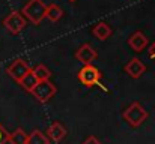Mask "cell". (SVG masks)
I'll list each match as a JSON object with an SVG mask.
<instances>
[{
    "label": "cell",
    "mask_w": 155,
    "mask_h": 144,
    "mask_svg": "<svg viewBox=\"0 0 155 144\" xmlns=\"http://www.w3.org/2000/svg\"><path fill=\"white\" fill-rule=\"evenodd\" d=\"M78 81L84 86V87H92V86H98L101 87L103 90H107L101 84V78H103V74L101 71L94 66V63L91 65H83V68L78 71V75H77Z\"/></svg>",
    "instance_id": "6da1fadb"
},
{
    "label": "cell",
    "mask_w": 155,
    "mask_h": 144,
    "mask_svg": "<svg viewBox=\"0 0 155 144\" xmlns=\"http://www.w3.org/2000/svg\"><path fill=\"white\" fill-rule=\"evenodd\" d=\"M45 8L47 5L42 2V0H29L23 9H21V14L24 15L26 20H29L32 24L38 26L41 24V21L45 18Z\"/></svg>",
    "instance_id": "7a4b0ae2"
},
{
    "label": "cell",
    "mask_w": 155,
    "mask_h": 144,
    "mask_svg": "<svg viewBox=\"0 0 155 144\" xmlns=\"http://www.w3.org/2000/svg\"><path fill=\"white\" fill-rule=\"evenodd\" d=\"M124 120L133 126V128H139L146 119H148V111L139 104V102H133L131 105H128L124 113H122Z\"/></svg>",
    "instance_id": "3957f363"
},
{
    "label": "cell",
    "mask_w": 155,
    "mask_h": 144,
    "mask_svg": "<svg viewBox=\"0 0 155 144\" xmlns=\"http://www.w3.org/2000/svg\"><path fill=\"white\" fill-rule=\"evenodd\" d=\"M30 93L33 95V98L36 101H39L41 104H45L57 93V87L50 80H41V81L36 83V86L32 89Z\"/></svg>",
    "instance_id": "277c9868"
},
{
    "label": "cell",
    "mask_w": 155,
    "mask_h": 144,
    "mask_svg": "<svg viewBox=\"0 0 155 144\" xmlns=\"http://www.w3.org/2000/svg\"><path fill=\"white\" fill-rule=\"evenodd\" d=\"M3 26L9 33L20 35L26 27V18L20 11H12L11 14H8V17L3 18Z\"/></svg>",
    "instance_id": "5b68a950"
},
{
    "label": "cell",
    "mask_w": 155,
    "mask_h": 144,
    "mask_svg": "<svg viewBox=\"0 0 155 144\" xmlns=\"http://www.w3.org/2000/svg\"><path fill=\"white\" fill-rule=\"evenodd\" d=\"M30 69V66H29V63L26 62V60H23V59H17V60H14L8 68H6V74L12 78V80H15L17 83L24 77V74L27 72Z\"/></svg>",
    "instance_id": "8992f818"
},
{
    "label": "cell",
    "mask_w": 155,
    "mask_h": 144,
    "mask_svg": "<svg viewBox=\"0 0 155 144\" xmlns=\"http://www.w3.org/2000/svg\"><path fill=\"white\" fill-rule=\"evenodd\" d=\"M74 57H75L78 62H81L83 65H91V63H94V62L97 60L98 53H97V50L92 47L91 44H83L81 47L75 51Z\"/></svg>",
    "instance_id": "52a82bcc"
},
{
    "label": "cell",
    "mask_w": 155,
    "mask_h": 144,
    "mask_svg": "<svg viewBox=\"0 0 155 144\" xmlns=\"http://www.w3.org/2000/svg\"><path fill=\"white\" fill-rule=\"evenodd\" d=\"M124 71L131 77V78H140L145 72H146V65L140 60V59H137V57H133L127 65H125V68H124Z\"/></svg>",
    "instance_id": "ba28073f"
},
{
    "label": "cell",
    "mask_w": 155,
    "mask_h": 144,
    "mask_svg": "<svg viewBox=\"0 0 155 144\" xmlns=\"http://www.w3.org/2000/svg\"><path fill=\"white\" fill-rule=\"evenodd\" d=\"M148 44H149V39H148L146 35H145L143 32H140V30L134 32V33L128 38V45L133 48L136 53H142L145 48L148 47Z\"/></svg>",
    "instance_id": "9c48e42d"
},
{
    "label": "cell",
    "mask_w": 155,
    "mask_h": 144,
    "mask_svg": "<svg viewBox=\"0 0 155 144\" xmlns=\"http://www.w3.org/2000/svg\"><path fill=\"white\" fill-rule=\"evenodd\" d=\"M66 129H65V126L60 123V122H54L51 123L50 126H48V129H47V132H45V135L54 141V143H59V141H62L65 137H66Z\"/></svg>",
    "instance_id": "30bf717a"
},
{
    "label": "cell",
    "mask_w": 155,
    "mask_h": 144,
    "mask_svg": "<svg viewBox=\"0 0 155 144\" xmlns=\"http://www.w3.org/2000/svg\"><path fill=\"white\" fill-rule=\"evenodd\" d=\"M92 33H94V36H95L98 41H105V39H108V38L111 36L113 30H111V27H110L105 21H100V23H97V24L94 26Z\"/></svg>",
    "instance_id": "8fae6325"
},
{
    "label": "cell",
    "mask_w": 155,
    "mask_h": 144,
    "mask_svg": "<svg viewBox=\"0 0 155 144\" xmlns=\"http://www.w3.org/2000/svg\"><path fill=\"white\" fill-rule=\"evenodd\" d=\"M39 80L36 78V75H35V72L32 71V68L24 74V77L18 81V84L24 89V90H27V92H32V89L36 86V83H38Z\"/></svg>",
    "instance_id": "7c38bea8"
},
{
    "label": "cell",
    "mask_w": 155,
    "mask_h": 144,
    "mask_svg": "<svg viewBox=\"0 0 155 144\" xmlns=\"http://www.w3.org/2000/svg\"><path fill=\"white\" fill-rule=\"evenodd\" d=\"M62 17H63V9H62L59 5H56V3L47 5V8H45V18H48L50 21L56 23V21H59Z\"/></svg>",
    "instance_id": "4fadbf2b"
},
{
    "label": "cell",
    "mask_w": 155,
    "mask_h": 144,
    "mask_svg": "<svg viewBox=\"0 0 155 144\" xmlns=\"http://www.w3.org/2000/svg\"><path fill=\"white\" fill-rule=\"evenodd\" d=\"M27 144H50V138L39 129H33L27 134Z\"/></svg>",
    "instance_id": "5bb4252c"
},
{
    "label": "cell",
    "mask_w": 155,
    "mask_h": 144,
    "mask_svg": "<svg viewBox=\"0 0 155 144\" xmlns=\"http://www.w3.org/2000/svg\"><path fill=\"white\" fill-rule=\"evenodd\" d=\"M9 144H27V132L21 128H17L14 132H9L8 135Z\"/></svg>",
    "instance_id": "9a60e30c"
},
{
    "label": "cell",
    "mask_w": 155,
    "mask_h": 144,
    "mask_svg": "<svg viewBox=\"0 0 155 144\" xmlns=\"http://www.w3.org/2000/svg\"><path fill=\"white\" fill-rule=\"evenodd\" d=\"M32 71L35 72V75H36V78H38L39 81H41V80H50V78H51V75H53L51 71H50L45 65H41V63H39V65H36Z\"/></svg>",
    "instance_id": "2e32d148"
},
{
    "label": "cell",
    "mask_w": 155,
    "mask_h": 144,
    "mask_svg": "<svg viewBox=\"0 0 155 144\" xmlns=\"http://www.w3.org/2000/svg\"><path fill=\"white\" fill-rule=\"evenodd\" d=\"M8 135H9V132L2 126V123H0V144H6L8 143Z\"/></svg>",
    "instance_id": "e0dca14e"
},
{
    "label": "cell",
    "mask_w": 155,
    "mask_h": 144,
    "mask_svg": "<svg viewBox=\"0 0 155 144\" xmlns=\"http://www.w3.org/2000/svg\"><path fill=\"white\" fill-rule=\"evenodd\" d=\"M81 144H101V141H100L97 137H92V135H91V137H87Z\"/></svg>",
    "instance_id": "ac0fdd59"
},
{
    "label": "cell",
    "mask_w": 155,
    "mask_h": 144,
    "mask_svg": "<svg viewBox=\"0 0 155 144\" xmlns=\"http://www.w3.org/2000/svg\"><path fill=\"white\" fill-rule=\"evenodd\" d=\"M149 57H151V59H155V42L151 45V48H149Z\"/></svg>",
    "instance_id": "d6986e66"
},
{
    "label": "cell",
    "mask_w": 155,
    "mask_h": 144,
    "mask_svg": "<svg viewBox=\"0 0 155 144\" xmlns=\"http://www.w3.org/2000/svg\"><path fill=\"white\" fill-rule=\"evenodd\" d=\"M68 2H72V3H75V2H77V0H68Z\"/></svg>",
    "instance_id": "ffe728a7"
}]
</instances>
